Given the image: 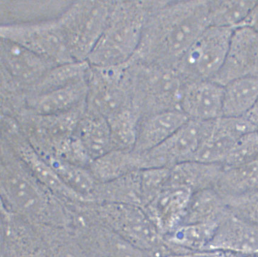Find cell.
Wrapping results in <instances>:
<instances>
[{
    "label": "cell",
    "mask_w": 258,
    "mask_h": 257,
    "mask_svg": "<svg viewBox=\"0 0 258 257\" xmlns=\"http://www.w3.org/2000/svg\"><path fill=\"white\" fill-rule=\"evenodd\" d=\"M210 26L209 1H156L132 59L175 67Z\"/></svg>",
    "instance_id": "obj_1"
},
{
    "label": "cell",
    "mask_w": 258,
    "mask_h": 257,
    "mask_svg": "<svg viewBox=\"0 0 258 257\" xmlns=\"http://www.w3.org/2000/svg\"><path fill=\"white\" fill-rule=\"evenodd\" d=\"M156 1H114L107 26L88 56L91 66H117L137 52Z\"/></svg>",
    "instance_id": "obj_2"
},
{
    "label": "cell",
    "mask_w": 258,
    "mask_h": 257,
    "mask_svg": "<svg viewBox=\"0 0 258 257\" xmlns=\"http://www.w3.org/2000/svg\"><path fill=\"white\" fill-rule=\"evenodd\" d=\"M136 102L142 117L180 110L186 82L173 66L131 59Z\"/></svg>",
    "instance_id": "obj_3"
},
{
    "label": "cell",
    "mask_w": 258,
    "mask_h": 257,
    "mask_svg": "<svg viewBox=\"0 0 258 257\" xmlns=\"http://www.w3.org/2000/svg\"><path fill=\"white\" fill-rule=\"evenodd\" d=\"M87 79L88 110L102 115L107 120L130 109L141 112L136 101L128 61L113 66H91Z\"/></svg>",
    "instance_id": "obj_4"
},
{
    "label": "cell",
    "mask_w": 258,
    "mask_h": 257,
    "mask_svg": "<svg viewBox=\"0 0 258 257\" xmlns=\"http://www.w3.org/2000/svg\"><path fill=\"white\" fill-rule=\"evenodd\" d=\"M114 1L73 2L59 17L75 61L87 60L108 25Z\"/></svg>",
    "instance_id": "obj_5"
},
{
    "label": "cell",
    "mask_w": 258,
    "mask_h": 257,
    "mask_svg": "<svg viewBox=\"0 0 258 257\" xmlns=\"http://www.w3.org/2000/svg\"><path fill=\"white\" fill-rule=\"evenodd\" d=\"M234 28L210 26L175 66L183 80H212L224 63Z\"/></svg>",
    "instance_id": "obj_6"
},
{
    "label": "cell",
    "mask_w": 258,
    "mask_h": 257,
    "mask_svg": "<svg viewBox=\"0 0 258 257\" xmlns=\"http://www.w3.org/2000/svg\"><path fill=\"white\" fill-rule=\"evenodd\" d=\"M3 158L2 196L12 208L29 216L40 217L49 206L50 191L35 178L25 163L15 155Z\"/></svg>",
    "instance_id": "obj_7"
},
{
    "label": "cell",
    "mask_w": 258,
    "mask_h": 257,
    "mask_svg": "<svg viewBox=\"0 0 258 257\" xmlns=\"http://www.w3.org/2000/svg\"><path fill=\"white\" fill-rule=\"evenodd\" d=\"M59 17L28 24L2 25L1 38L14 41L57 65L74 62Z\"/></svg>",
    "instance_id": "obj_8"
},
{
    "label": "cell",
    "mask_w": 258,
    "mask_h": 257,
    "mask_svg": "<svg viewBox=\"0 0 258 257\" xmlns=\"http://www.w3.org/2000/svg\"><path fill=\"white\" fill-rule=\"evenodd\" d=\"M98 216L103 226L142 250L158 243L159 229L140 206L121 203H100Z\"/></svg>",
    "instance_id": "obj_9"
},
{
    "label": "cell",
    "mask_w": 258,
    "mask_h": 257,
    "mask_svg": "<svg viewBox=\"0 0 258 257\" xmlns=\"http://www.w3.org/2000/svg\"><path fill=\"white\" fill-rule=\"evenodd\" d=\"M213 122L189 119L164 143L142 153L144 169L171 168L182 162L195 161L199 150L211 132Z\"/></svg>",
    "instance_id": "obj_10"
},
{
    "label": "cell",
    "mask_w": 258,
    "mask_h": 257,
    "mask_svg": "<svg viewBox=\"0 0 258 257\" xmlns=\"http://www.w3.org/2000/svg\"><path fill=\"white\" fill-rule=\"evenodd\" d=\"M244 77H258V33L239 26L234 28L223 66L212 80L224 87Z\"/></svg>",
    "instance_id": "obj_11"
},
{
    "label": "cell",
    "mask_w": 258,
    "mask_h": 257,
    "mask_svg": "<svg viewBox=\"0 0 258 257\" xmlns=\"http://www.w3.org/2000/svg\"><path fill=\"white\" fill-rule=\"evenodd\" d=\"M1 72L22 90L27 91L50 69L54 63L11 40H1Z\"/></svg>",
    "instance_id": "obj_12"
},
{
    "label": "cell",
    "mask_w": 258,
    "mask_h": 257,
    "mask_svg": "<svg viewBox=\"0 0 258 257\" xmlns=\"http://www.w3.org/2000/svg\"><path fill=\"white\" fill-rule=\"evenodd\" d=\"M223 85L213 80L186 83L180 109L189 120L210 122L222 117Z\"/></svg>",
    "instance_id": "obj_13"
},
{
    "label": "cell",
    "mask_w": 258,
    "mask_h": 257,
    "mask_svg": "<svg viewBox=\"0 0 258 257\" xmlns=\"http://www.w3.org/2000/svg\"><path fill=\"white\" fill-rule=\"evenodd\" d=\"M207 249L258 254V225L230 214L219 224Z\"/></svg>",
    "instance_id": "obj_14"
},
{
    "label": "cell",
    "mask_w": 258,
    "mask_h": 257,
    "mask_svg": "<svg viewBox=\"0 0 258 257\" xmlns=\"http://www.w3.org/2000/svg\"><path fill=\"white\" fill-rule=\"evenodd\" d=\"M192 192L182 186L168 185L144 208L159 229L181 225Z\"/></svg>",
    "instance_id": "obj_15"
},
{
    "label": "cell",
    "mask_w": 258,
    "mask_h": 257,
    "mask_svg": "<svg viewBox=\"0 0 258 257\" xmlns=\"http://www.w3.org/2000/svg\"><path fill=\"white\" fill-rule=\"evenodd\" d=\"M188 118L182 111H169L147 115L139 123L134 149L146 152L164 143Z\"/></svg>",
    "instance_id": "obj_16"
},
{
    "label": "cell",
    "mask_w": 258,
    "mask_h": 257,
    "mask_svg": "<svg viewBox=\"0 0 258 257\" xmlns=\"http://www.w3.org/2000/svg\"><path fill=\"white\" fill-rule=\"evenodd\" d=\"M88 93L87 77L48 93L26 97V109L38 115L62 113L85 102Z\"/></svg>",
    "instance_id": "obj_17"
},
{
    "label": "cell",
    "mask_w": 258,
    "mask_h": 257,
    "mask_svg": "<svg viewBox=\"0 0 258 257\" xmlns=\"http://www.w3.org/2000/svg\"><path fill=\"white\" fill-rule=\"evenodd\" d=\"M73 2H2V25L28 24L57 19Z\"/></svg>",
    "instance_id": "obj_18"
},
{
    "label": "cell",
    "mask_w": 258,
    "mask_h": 257,
    "mask_svg": "<svg viewBox=\"0 0 258 257\" xmlns=\"http://www.w3.org/2000/svg\"><path fill=\"white\" fill-rule=\"evenodd\" d=\"M98 183H106L144 169L142 153L133 149H114L94 159L89 166Z\"/></svg>",
    "instance_id": "obj_19"
},
{
    "label": "cell",
    "mask_w": 258,
    "mask_h": 257,
    "mask_svg": "<svg viewBox=\"0 0 258 257\" xmlns=\"http://www.w3.org/2000/svg\"><path fill=\"white\" fill-rule=\"evenodd\" d=\"M76 134L92 161L114 149L107 120L96 112L88 110L87 106Z\"/></svg>",
    "instance_id": "obj_20"
},
{
    "label": "cell",
    "mask_w": 258,
    "mask_h": 257,
    "mask_svg": "<svg viewBox=\"0 0 258 257\" xmlns=\"http://www.w3.org/2000/svg\"><path fill=\"white\" fill-rule=\"evenodd\" d=\"M229 214L223 197L215 188L206 189L192 193L181 225L220 223Z\"/></svg>",
    "instance_id": "obj_21"
},
{
    "label": "cell",
    "mask_w": 258,
    "mask_h": 257,
    "mask_svg": "<svg viewBox=\"0 0 258 257\" xmlns=\"http://www.w3.org/2000/svg\"><path fill=\"white\" fill-rule=\"evenodd\" d=\"M223 166L189 161L170 168L168 185L185 186L194 192L215 188Z\"/></svg>",
    "instance_id": "obj_22"
},
{
    "label": "cell",
    "mask_w": 258,
    "mask_h": 257,
    "mask_svg": "<svg viewBox=\"0 0 258 257\" xmlns=\"http://www.w3.org/2000/svg\"><path fill=\"white\" fill-rule=\"evenodd\" d=\"M222 117L245 116L258 100V77H244L224 85Z\"/></svg>",
    "instance_id": "obj_23"
},
{
    "label": "cell",
    "mask_w": 258,
    "mask_h": 257,
    "mask_svg": "<svg viewBox=\"0 0 258 257\" xmlns=\"http://www.w3.org/2000/svg\"><path fill=\"white\" fill-rule=\"evenodd\" d=\"M91 65L87 60L57 65L47 71L26 93V97L40 95L87 77Z\"/></svg>",
    "instance_id": "obj_24"
},
{
    "label": "cell",
    "mask_w": 258,
    "mask_h": 257,
    "mask_svg": "<svg viewBox=\"0 0 258 257\" xmlns=\"http://www.w3.org/2000/svg\"><path fill=\"white\" fill-rule=\"evenodd\" d=\"M215 189L223 197L257 191L258 161L236 166H223Z\"/></svg>",
    "instance_id": "obj_25"
},
{
    "label": "cell",
    "mask_w": 258,
    "mask_h": 257,
    "mask_svg": "<svg viewBox=\"0 0 258 257\" xmlns=\"http://www.w3.org/2000/svg\"><path fill=\"white\" fill-rule=\"evenodd\" d=\"M65 185L83 199H91L98 182L88 167L77 166L50 155H41Z\"/></svg>",
    "instance_id": "obj_26"
},
{
    "label": "cell",
    "mask_w": 258,
    "mask_h": 257,
    "mask_svg": "<svg viewBox=\"0 0 258 257\" xmlns=\"http://www.w3.org/2000/svg\"><path fill=\"white\" fill-rule=\"evenodd\" d=\"M257 1H209L210 26L235 28L247 19Z\"/></svg>",
    "instance_id": "obj_27"
},
{
    "label": "cell",
    "mask_w": 258,
    "mask_h": 257,
    "mask_svg": "<svg viewBox=\"0 0 258 257\" xmlns=\"http://www.w3.org/2000/svg\"><path fill=\"white\" fill-rule=\"evenodd\" d=\"M96 238L102 257H145L143 250L103 224L97 230Z\"/></svg>",
    "instance_id": "obj_28"
},
{
    "label": "cell",
    "mask_w": 258,
    "mask_h": 257,
    "mask_svg": "<svg viewBox=\"0 0 258 257\" xmlns=\"http://www.w3.org/2000/svg\"><path fill=\"white\" fill-rule=\"evenodd\" d=\"M170 174V168H148L140 170L142 208L168 185Z\"/></svg>",
    "instance_id": "obj_29"
},
{
    "label": "cell",
    "mask_w": 258,
    "mask_h": 257,
    "mask_svg": "<svg viewBox=\"0 0 258 257\" xmlns=\"http://www.w3.org/2000/svg\"><path fill=\"white\" fill-rule=\"evenodd\" d=\"M258 161V129L237 141L222 166L231 167Z\"/></svg>",
    "instance_id": "obj_30"
},
{
    "label": "cell",
    "mask_w": 258,
    "mask_h": 257,
    "mask_svg": "<svg viewBox=\"0 0 258 257\" xmlns=\"http://www.w3.org/2000/svg\"><path fill=\"white\" fill-rule=\"evenodd\" d=\"M223 198L231 214L258 225V190Z\"/></svg>",
    "instance_id": "obj_31"
},
{
    "label": "cell",
    "mask_w": 258,
    "mask_h": 257,
    "mask_svg": "<svg viewBox=\"0 0 258 257\" xmlns=\"http://www.w3.org/2000/svg\"><path fill=\"white\" fill-rule=\"evenodd\" d=\"M239 26H248L258 33V1L247 19Z\"/></svg>",
    "instance_id": "obj_32"
},
{
    "label": "cell",
    "mask_w": 258,
    "mask_h": 257,
    "mask_svg": "<svg viewBox=\"0 0 258 257\" xmlns=\"http://www.w3.org/2000/svg\"><path fill=\"white\" fill-rule=\"evenodd\" d=\"M253 125L258 129V100L253 108L245 115Z\"/></svg>",
    "instance_id": "obj_33"
}]
</instances>
